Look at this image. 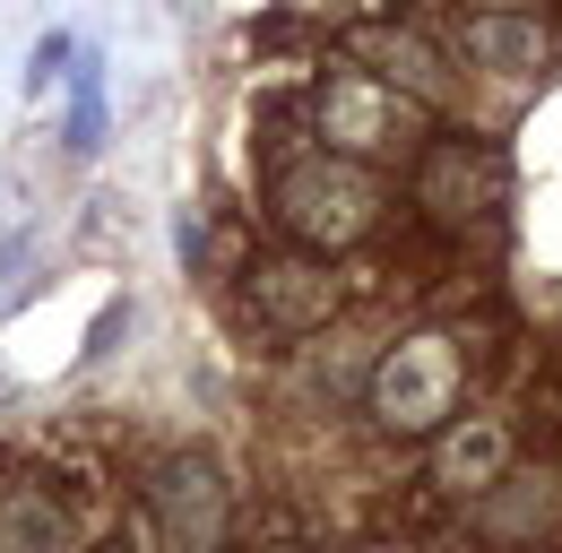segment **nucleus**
Wrapping results in <instances>:
<instances>
[{"label":"nucleus","instance_id":"nucleus-1","mask_svg":"<svg viewBox=\"0 0 562 553\" xmlns=\"http://www.w3.org/2000/svg\"><path fill=\"white\" fill-rule=\"evenodd\" d=\"M450 407H459V346L441 338V329H416V338H398L381 354L372 415H381L390 432H424V424H441Z\"/></svg>","mask_w":562,"mask_h":553},{"label":"nucleus","instance_id":"nucleus-11","mask_svg":"<svg viewBox=\"0 0 562 553\" xmlns=\"http://www.w3.org/2000/svg\"><path fill=\"white\" fill-rule=\"evenodd\" d=\"M70 61H78V35H61V26H53V35L26 53V78H18V95H26V104H44L53 87H70Z\"/></svg>","mask_w":562,"mask_h":553},{"label":"nucleus","instance_id":"nucleus-9","mask_svg":"<svg viewBox=\"0 0 562 553\" xmlns=\"http://www.w3.org/2000/svg\"><path fill=\"white\" fill-rule=\"evenodd\" d=\"M468 61L519 78V69L546 61V26H537V18H468Z\"/></svg>","mask_w":562,"mask_h":553},{"label":"nucleus","instance_id":"nucleus-5","mask_svg":"<svg viewBox=\"0 0 562 553\" xmlns=\"http://www.w3.org/2000/svg\"><path fill=\"white\" fill-rule=\"evenodd\" d=\"M0 553H78L70 501L44 484H9L0 493Z\"/></svg>","mask_w":562,"mask_h":553},{"label":"nucleus","instance_id":"nucleus-8","mask_svg":"<svg viewBox=\"0 0 562 553\" xmlns=\"http://www.w3.org/2000/svg\"><path fill=\"white\" fill-rule=\"evenodd\" d=\"M260 303L278 320H294V329H312V320H329L338 285H329V269H312V260H278V269H260Z\"/></svg>","mask_w":562,"mask_h":553},{"label":"nucleus","instance_id":"nucleus-12","mask_svg":"<svg viewBox=\"0 0 562 553\" xmlns=\"http://www.w3.org/2000/svg\"><path fill=\"white\" fill-rule=\"evenodd\" d=\"M363 553H407V545H363Z\"/></svg>","mask_w":562,"mask_h":553},{"label":"nucleus","instance_id":"nucleus-2","mask_svg":"<svg viewBox=\"0 0 562 553\" xmlns=\"http://www.w3.org/2000/svg\"><path fill=\"white\" fill-rule=\"evenodd\" d=\"M278 216L303 234V242H321V251H338V242H355L363 225H372V182L355 173L347 156H303L294 173H285V191H278Z\"/></svg>","mask_w":562,"mask_h":553},{"label":"nucleus","instance_id":"nucleus-13","mask_svg":"<svg viewBox=\"0 0 562 553\" xmlns=\"http://www.w3.org/2000/svg\"><path fill=\"white\" fill-rule=\"evenodd\" d=\"M278 553H285V545H278Z\"/></svg>","mask_w":562,"mask_h":553},{"label":"nucleus","instance_id":"nucleus-10","mask_svg":"<svg viewBox=\"0 0 562 553\" xmlns=\"http://www.w3.org/2000/svg\"><path fill=\"white\" fill-rule=\"evenodd\" d=\"M61 138L78 156L104 147V53L95 44H78V61H70V122H61Z\"/></svg>","mask_w":562,"mask_h":553},{"label":"nucleus","instance_id":"nucleus-7","mask_svg":"<svg viewBox=\"0 0 562 553\" xmlns=\"http://www.w3.org/2000/svg\"><path fill=\"white\" fill-rule=\"evenodd\" d=\"M355 61L390 69L407 95H432V87H441V53H432L424 35H407V26H363V35H355Z\"/></svg>","mask_w":562,"mask_h":553},{"label":"nucleus","instance_id":"nucleus-3","mask_svg":"<svg viewBox=\"0 0 562 553\" xmlns=\"http://www.w3.org/2000/svg\"><path fill=\"white\" fill-rule=\"evenodd\" d=\"M147 501H156V528L173 537V553H216L225 545V519H234V493H225V467H216L209 450H173L156 484H147Z\"/></svg>","mask_w":562,"mask_h":553},{"label":"nucleus","instance_id":"nucleus-4","mask_svg":"<svg viewBox=\"0 0 562 553\" xmlns=\"http://www.w3.org/2000/svg\"><path fill=\"white\" fill-rule=\"evenodd\" d=\"M321 138H329L338 156H355V147H390V138H398V104H390L363 69H347V78H329V95H321Z\"/></svg>","mask_w":562,"mask_h":553},{"label":"nucleus","instance_id":"nucleus-6","mask_svg":"<svg viewBox=\"0 0 562 553\" xmlns=\"http://www.w3.org/2000/svg\"><path fill=\"white\" fill-rule=\"evenodd\" d=\"M502 467H510V432H502L493 415H468V424L441 441V484H450V493H485V484H502Z\"/></svg>","mask_w":562,"mask_h":553}]
</instances>
